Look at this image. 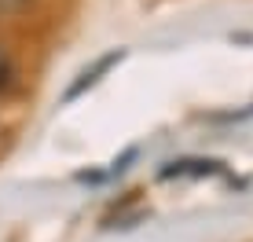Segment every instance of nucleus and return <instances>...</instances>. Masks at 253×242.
Returning <instances> with one entry per match:
<instances>
[{
	"instance_id": "f257e3e1",
	"label": "nucleus",
	"mask_w": 253,
	"mask_h": 242,
	"mask_svg": "<svg viewBox=\"0 0 253 242\" xmlns=\"http://www.w3.org/2000/svg\"><path fill=\"white\" fill-rule=\"evenodd\" d=\"M121 59H125V48H114V51H107V55H99L92 66H84V70L77 74V81L63 92V103H74L77 96H84L88 88H95V84L103 81V74H110V70L121 63Z\"/></svg>"
},
{
	"instance_id": "f03ea898",
	"label": "nucleus",
	"mask_w": 253,
	"mask_h": 242,
	"mask_svg": "<svg viewBox=\"0 0 253 242\" xmlns=\"http://www.w3.org/2000/svg\"><path fill=\"white\" fill-rule=\"evenodd\" d=\"M206 172H220V161H198V158L169 161L162 169V180H169V176H206Z\"/></svg>"
},
{
	"instance_id": "7ed1b4c3",
	"label": "nucleus",
	"mask_w": 253,
	"mask_h": 242,
	"mask_svg": "<svg viewBox=\"0 0 253 242\" xmlns=\"http://www.w3.org/2000/svg\"><path fill=\"white\" fill-rule=\"evenodd\" d=\"M7 77H11V59H7V51L0 48V88L7 84Z\"/></svg>"
},
{
	"instance_id": "20e7f679",
	"label": "nucleus",
	"mask_w": 253,
	"mask_h": 242,
	"mask_svg": "<svg viewBox=\"0 0 253 242\" xmlns=\"http://www.w3.org/2000/svg\"><path fill=\"white\" fill-rule=\"evenodd\" d=\"M26 4H30V0H0V15H15V11H22Z\"/></svg>"
}]
</instances>
